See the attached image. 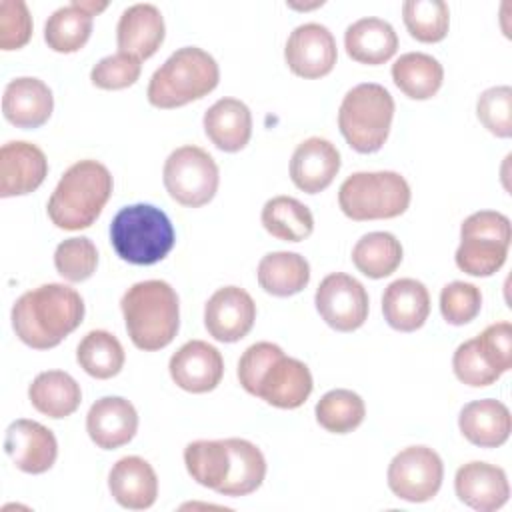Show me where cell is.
Masks as SVG:
<instances>
[{
	"label": "cell",
	"mask_w": 512,
	"mask_h": 512,
	"mask_svg": "<svg viewBox=\"0 0 512 512\" xmlns=\"http://www.w3.org/2000/svg\"><path fill=\"white\" fill-rule=\"evenodd\" d=\"M84 318L82 296L64 284H42L12 306V328L30 348L48 350L74 332Z\"/></svg>",
	"instance_id": "cell-1"
},
{
	"label": "cell",
	"mask_w": 512,
	"mask_h": 512,
	"mask_svg": "<svg viewBox=\"0 0 512 512\" xmlns=\"http://www.w3.org/2000/svg\"><path fill=\"white\" fill-rule=\"evenodd\" d=\"M238 380L248 394L284 410L302 406L312 392L308 366L286 356L272 342H256L244 350L238 362Z\"/></svg>",
	"instance_id": "cell-2"
},
{
	"label": "cell",
	"mask_w": 512,
	"mask_h": 512,
	"mask_svg": "<svg viewBox=\"0 0 512 512\" xmlns=\"http://www.w3.org/2000/svg\"><path fill=\"white\" fill-rule=\"evenodd\" d=\"M120 308L128 336L140 350L166 348L180 328L178 294L164 280L136 282L124 292Z\"/></svg>",
	"instance_id": "cell-3"
},
{
	"label": "cell",
	"mask_w": 512,
	"mask_h": 512,
	"mask_svg": "<svg viewBox=\"0 0 512 512\" xmlns=\"http://www.w3.org/2000/svg\"><path fill=\"white\" fill-rule=\"evenodd\" d=\"M112 194V174L96 160L72 164L48 200V216L62 230H82L96 222Z\"/></svg>",
	"instance_id": "cell-4"
},
{
	"label": "cell",
	"mask_w": 512,
	"mask_h": 512,
	"mask_svg": "<svg viewBox=\"0 0 512 512\" xmlns=\"http://www.w3.org/2000/svg\"><path fill=\"white\" fill-rule=\"evenodd\" d=\"M218 80L216 60L198 46H184L152 74L146 96L156 108H178L210 94Z\"/></svg>",
	"instance_id": "cell-5"
},
{
	"label": "cell",
	"mask_w": 512,
	"mask_h": 512,
	"mask_svg": "<svg viewBox=\"0 0 512 512\" xmlns=\"http://www.w3.org/2000/svg\"><path fill=\"white\" fill-rule=\"evenodd\" d=\"M174 240L170 218L152 204L124 206L110 224V242L116 254L130 264L150 266L164 260Z\"/></svg>",
	"instance_id": "cell-6"
},
{
	"label": "cell",
	"mask_w": 512,
	"mask_h": 512,
	"mask_svg": "<svg viewBox=\"0 0 512 512\" xmlns=\"http://www.w3.org/2000/svg\"><path fill=\"white\" fill-rule=\"evenodd\" d=\"M392 118V94L376 82H364L348 90L342 98L338 110V128L352 150L372 154L378 152L388 140Z\"/></svg>",
	"instance_id": "cell-7"
},
{
	"label": "cell",
	"mask_w": 512,
	"mask_h": 512,
	"mask_svg": "<svg viewBox=\"0 0 512 512\" xmlns=\"http://www.w3.org/2000/svg\"><path fill=\"white\" fill-rule=\"evenodd\" d=\"M340 210L352 220L396 218L410 206L406 178L392 170L354 172L338 190Z\"/></svg>",
	"instance_id": "cell-8"
},
{
	"label": "cell",
	"mask_w": 512,
	"mask_h": 512,
	"mask_svg": "<svg viewBox=\"0 0 512 512\" xmlns=\"http://www.w3.org/2000/svg\"><path fill=\"white\" fill-rule=\"evenodd\" d=\"M510 240L512 226L508 216L496 210L474 212L460 226L456 266L470 276H492L504 266Z\"/></svg>",
	"instance_id": "cell-9"
},
{
	"label": "cell",
	"mask_w": 512,
	"mask_h": 512,
	"mask_svg": "<svg viewBox=\"0 0 512 512\" xmlns=\"http://www.w3.org/2000/svg\"><path fill=\"white\" fill-rule=\"evenodd\" d=\"M164 188L182 206L198 208L208 204L218 190V164L200 146H180L164 162Z\"/></svg>",
	"instance_id": "cell-10"
},
{
	"label": "cell",
	"mask_w": 512,
	"mask_h": 512,
	"mask_svg": "<svg viewBox=\"0 0 512 512\" xmlns=\"http://www.w3.org/2000/svg\"><path fill=\"white\" fill-rule=\"evenodd\" d=\"M442 478V458L428 446H408L388 466V486L394 496L406 502L432 500L442 486Z\"/></svg>",
	"instance_id": "cell-11"
},
{
	"label": "cell",
	"mask_w": 512,
	"mask_h": 512,
	"mask_svg": "<svg viewBox=\"0 0 512 512\" xmlns=\"http://www.w3.org/2000/svg\"><path fill=\"white\" fill-rule=\"evenodd\" d=\"M314 302L322 320L338 332H352L368 318L366 288L344 272L328 274L318 284Z\"/></svg>",
	"instance_id": "cell-12"
},
{
	"label": "cell",
	"mask_w": 512,
	"mask_h": 512,
	"mask_svg": "<svg viewBox=\"0 0 512 512\" xmlns=\"http://www.w3.org/2000/svg\"><path fill=\"white\" fill-rule=\"evenodd\" d=\"M284 58L288 68L300 78H322L332 72L338 50L332 32L316 22L300 24L288 36Z\"/></svg>",
	"instance_id": "cell-13"
},
{
	"label": "cell",
	"mask_w": 512,
	"mask_h": 512,
	"mask_svg": "<svg viewBox=\"0 0 512 512\" xmlns=\"http://www.w3.org/2000/svg\"><path fill=\"white\" fill-rule=\"evenodd\" d=\"M256 320V304L252 296L238 286L216 290L204 308V326L218 342H238Z\"/></svg>",
	"instance_id": "cell-14"
},
{
	"label": "cell",
	"mask_w": 512,
	"mask_h": 512,
	"mask_svg": "<svg viewBox=\"0 0 512 512\" xmlns=\"http://www.w3.org/2000/svg\"><path fill=\"white\" fill-rule=\"evenodd\" d=\"M4 450L12 464L26 474H42L58 456V442L50 428L36 420H14L6 428Z\"/></svg>",
	"instance_id": "cell-15"
},
{
	"label": "cell",
	"mask_w": 512,
	"mask_h": 512,
	"mask_svg": "<svg viewBox=\"0 0 512 512\" xmlns=\"http://www.w3.org/2000/svg\"><path fill=\"white\" fill-rule=\"evenodd\" d=\"M168 370L176 386L192 394H204L220 384L224 376V360L212 344L190 340L172 354Z\"/></svg>",
	"instance_id": "cell-16"
},
{
	"label": "cell",
	"mask_w": 512,
	"mask_h": 512,
	"mask_svg": "<svg viewBox=\"0 0 512 512\" xmlns=\"http://www.w3.org/2000/svg\"><path fill=\"white\" fill-rule=\"evenodd\" d=\"M454 490L460 502L478 510L494 512L510 498V484L500 466L488 462H468L456 470Z\"/></svg>",
	"instance_id": "cell-17"
},
{
	"label": "cell",
	"mask_w": 512,
	"mask_h": 512,
	"mask_svg": "<svg viewBox=\"0 0 512 512\" xmlns=\"http://www.w3.org/2000/svg\"><path fill=\"white\" fill-rule=\"evenodd\" d=\"M48 174L44 152L24 140L6 142L0 150V196H24L34 192Z\"/></svg>",
	"instance_id": "cell-18"
},
{
	"label": "cell",
	"mask_w": 512,
	"mask_h": 512,
	"mask_svg": "<svg viewBox=\"0 0 512 512\" xmlns=\"http://www.w3.org/2000/svg\"><path fill=\"white\" fill-rule=\"evenodd\" d=\"M136 430V408L122 396H104L96 400L86 414V432L102 450H114L128 444Z\"/></svg>",
	"instance_id": "cell-19"
},
{
	"label": "cell",
	"mask_w": 512,
	"mask_h": 512,
	"mask_svg": "<svg viewBox=\"0 0 512 512\" xmlns=\"http://www.w3.org/2000/svg\"><path fill=\"white\" fill-rule=\"evenodd\" d=\"M340 170L338 148L320 136L300 142L290 160V178L306 194H318L328 188Z\"/></svg>",
	"instance_id": "cell-20"
},
{
	"label": "cell",
	"mask_w": 512,
	"mask_h": 512,
	"mask_svg": "<svg viewBox=\"0 0 512 512\" xmlns=\"http://www.w3.org/2000/svg\"><path fill=\"white\" fill-rule=\"evenodd\" d=\"M54 108L52 90L38 78L20 76L6 84L2 96L4 118L18 128H38Z\"/></svg>",
	"instance_id": "cell-21"
},
{
	"label": "cell",
	"mask_w": 512,
	"mask_h": 512,
	"mask_svg": "<svg viewBox=\"0 0 512 512\" xmlns=\"http://www.w3.org/2000/svg\"><path fill=\"white\" fill-rule=\"evenodd\" d=\"M108 488L112 498L128 510H146L156 502L158 478L150 462L140 456L120 458L110 474Z\"/></svg>",
	"instance_id": "cell-22"
},
{
	"label": "cell",
	"mask_w": 512,
	"mask_h": 512,
	"mask_svg": "<svg viewBox=\"0 0 512 512\" xmlns=\"http://www.w3.org/2000/svg\"><path fill=\"white\" fill-rule=\"evenodd\" d=\"M164 32V18L154 4H134L118 20L116 44L120 52L146 60L164 42Z\"/></svg>",
	"instance_id": "cell-23"
},
{
	"label": "cell",
	"mask_w": 512,
	"mask_h": 512,
	"mask_svg": "<svg viewBox=\"0 0 512 512\" xmlns=\"http://www.w3.org/2000/svg\"><path fill=\"white\" fill-rule=\"evenodd\" d=\"M382 314L388 326L398 332L418 330L430 314V294L426 286L414 278L390 282L382 296Z\"/></svg>",
	"instance_id": "cell-24"
},
{
	"label": "cell",
	"mask_w": 512,
	"mask_h": 512,
	"mask_svg": "<svg viewBox=\"0 0 512 512\" xmlns=\"http://www.w3.org/2000/svg\"><path fill=\"white\" fill-rule=\"evenodd\" d=\"M462 436L480 448L502 446L512 430V418L506 404L494 398L468 402L458 416Z\"/></svg>",
	"instance_id": "cell-25"
},
{
	"label": "cell",
	"mask_w": 512,
	"mask_h": 512,
	"mask_svg": "<svg viewBox=\"0 0 512 512\" xmlns=\"http://www.w3.org/2000/svg\"><path fill=\"white\" fill-rule=\"evenodd\" d=\"M204 132L224 152L242 150L252 136V114L236 98H220L204 114Z\"/></svg>",
	"instance_id": "cell-26"
},
{
	"label": "cell",
	"mask_w": 512,
	"mask_h": 512,
	"mask_svg": "<svg viewBox=\"0 0 512 512\" xmlns=\"http://www.w3.org/2000/svg\"><path fill=\"white\" fill-rule=\"evenodd\" d=\"M344 48L352 60L378 66L396 54L398 36L392 24L382 18H360L346 28Z\"/></svg>",
	"instance_id": "cell-27"
},
{
	"label": "cell",
	"mask_w": 512,
	"mask_h": 512,
	"mask_svg": "<svg viewBox=\"0 0 512 512\" xmlns=\"http://www.w3.org/2000/svg\"><path fill=\"white\" fill-rule=\"evenodd\" d=\"M28 398L40 414L48 418H66L80 406L82 390L68 372L46 370L32 380Z\"/></svg>",
	"instance_id": "cell-28"
},
{
	"label": "cell",
	"mask_w": 512,
	"mask_h": 512,
	"mask_svg": "<svg viewBox=\"0 0 512 512\" xmlns=\"http://www.w3.org/2000/svg\"><path fill=\"white\" fill-rule=\"evenodd\" d=\"M258 284L272 296H292L310 282V264L296 252H270L258 262Z\"/></svg>",
	"instance_id": "cell-29"
},
{
	"label": "cell",
	"mask_w": 512,
	"mask_h": 512,
	"mask_svg": "<svg viewBox=\"0 0 512 512\" xmlns=\"http://www.w3.org/2000/svg\"><path fill=\"white\" fill-rule=\"evenodd\" d=\"M392 80L412 100L432 98L444 80L442 64L424 52H406L392 64Z\"/></svg>",
	"instance_id": "cell-30"
},
{
	"label": "cell",
	"mask_w": 512,
	"mask_h": 512,
	"mask_svg": "<svg viewBox=\"0 0 512 512\" xmlns=\"http://www.w3.org/2000/svg\"><path fill=\"white\" fill-rule=\"evenodd\" d=\"M184 464L192 480L220 492L230 476L232 454L228 440H196L184 448Z\"/></svg>",
	"instance_id": "cell-31"
},
{
	"label": "cell",
	"mask_w": 512,
	"mask_h": 512,
	"mask_svg": "<svg viewBox=\"0 0 512 512\" xmlns=\"http://www.w3.org/2000/svg\"><path fill=\"white\" fill-rule=\"evenodd\" d=\"M94 16L82 8L80 0L54 10L44 24V40L54 52L70 54L80 50L92 32Z\"/></svg>",
	"instance_id": "cell-32"
},
{
	"label": "cell",
	"mask_w": 512,
	"mask_h": 512,
	"mask_svg": "<svg viewBox=\"0 0 512 512\" xmlns=\"http://www.w3.org/2000/svg\"><path fill=\"white\" fill-rule=\"evenodd\" d=\"M262 226L284 242L306 240L314 230V216L306 204L292 196H274L262 208Z\"/></svg>",
	"instance_id": "cell-33"
},
{
	"label": "cell",
	"mask_w": 512,
	"mask_h": 512,
	"mask_svg": "<svg viewBox=\"0 0 512 512\" xmlns=\"http://www.w3.org/2000/svg\"><path fill=\"white\" fill-rule=\"evenodd\" d=\"M232 454L230 476L218 494L222 496H246L260 488L266 476V460L260 448L242 438H226Z\"/></svg>",
	"instance_id": "cell-34"
},
{
	"label": "cell",
	"mask_w": 512,
	"mask_h": 512,
	"mask_svg": "<svg viewBox=\"0 0 512 512\" xmlns=\"http://www.w3.org/2000/svg\"><path fill=\"white\" fill-rule=\"evenodd\" d=\"M352 262L368 278H386L402 262V244L390 232L364 234L352 248Z\"/></svg>",
	"instance_id": "cell-35"
},
{
	"label": "cell",
	"mask_w": 512,
	"mask_h": 512,
	"mask_svg": "<svg viewBox=\"0 0 512 512\" xmlns=\"http://www.w3.org/2000/svg\"><path fill=\"white\" fill-rule=\"evenodd\" d=\"M76 360L80 368L92 378L108 380L122 370L126 354L114 334L106 330H92L80 340L76 348Z\"/></svg>",
	"instance_id": "cell-36"
},
{
	"label": "cell",
	"mask_w": 512,
	"mask_h": 512,
	"mask_svg": "<svg viewBox=\"0 0 512 512\" xmlns=\"http://www.w3.org/2000/svg\"><path fill=\"white\" fill-rule=\"evenodd\" d=\"M316 422L332 432V434H348L352 430H356L364 416H366V406L364 400L346 388H336L326 392L316 408Z\"/></svg>",
	"instance_id": "cell-37"
},
{
	"label": "cell",
	"mask_w": 512,
	"mask_h": 512,
	"mask_svg": "<svg viewBox=\"0 0 512 512\" xmlns=\"http://www.w3.org/2000/svg\"><path fill=\"white\" fill-rule=\"evenodd\" d=\"M402 18L412 38L434 44L446 38L450 10L442 0H408L402 4Z\"/></svg>",
	"instance_id": "cell-38"
},
{
	"label": "cell",
	"mask_w": 512,
	"mask_h": 512,
	"mask_svg": "<svg viewBox=\"0 0 512 512\" xmlns=\"http://www.w3.org/2000/svg\"><path fill=\"white\" fill-rule=\"evenodd\" d=\"M54 266L68 282H82L90 278L98 266V250L86 236L68 238L56 246Z\"/></svg>",
	"instance_id": "cell-39"
},
{
	"label": "cell",
	"mask_w": 512,
	"mask_h": 512,
	"mask_svg": "<svg viewBox=\"0 0 512 512\" xmlns=\"http://www.w3.org/2000/svg\"><path fill=\"white\" fill-rule=\"evenodd\" d=\"M476 116L482 126L498 136H512V88L510 86H492L478 96Z\"/></svg>",
	"instance_id": "cell-40"
},
{
	"label": "cell",
	"mask_w": 512,
	"mask_h": 512,
	"mask_svg": "<svg viewBox=\"0 0 512 512\" xmlns=\"http://www.w3.org/2000/svg\"><path fill=\"white\" fill-rule=\"evenodd\" d=\"M482 308L480 288L470 282L454 280L440 292V312L452 326H464L472 322Z\"/></svg>",
	"instance_id": "cell-41"
},
{
	"label": "cell",
	"mask_w": 512,
	"mask_h": 512,
	"mask_svg": "<svg viewBox=\"0 0 512 512\" xmlns=\"http://www.w3.org/2000/svg\"><path fill=\"white\" fill-rule=\"evenodd\" d=\"M452 368L456 378L462 384H468L472 388H484L494 384L502 374L496 372L490 362L486 360V356L482 354V350L478 348L476 338L462 342L454 356H452Z\"/></svg>",
	"instance_id": "cell-42"
},
{
	"label": "cell",
	"mask_w": 512,
	"mask_h": 512,
	"mask_svg": "<svg viewBox=\"0 0 512 512\" xmlns=\"http://www.w3.org/2000/svg\"><path fill=\"white\" fill-rule=\"evenodd\" d=\"M142 72L140 58L126 54V52H116L106 58H102L90 72V80L94 86L102 90H122L132 86Z\"/></svg>",
	"instance_id": "cell-43"
},
{
	"label": "cell",
	"mask_w": 512,
	"mask_h": 512,
	"mask_svg": "<svg viewBox=\"0 0 512 512\" xmlns=\"http://www.w3.org/2000/svg\"><path fill=\"white\" fill-rule=\"evenodd\" d=\"M32 36V16L22 0H0V48L18 50Z\"/></svg>",
	"instance_id": "cell-44"
},
{
	"label": "cell",
	"mask_w": 512,
	"mask_h": 512,
	"mask_svg": "<svg viewBox=\"0 0 512 512\" xmlns=\"http://www.w3.org/2000/svg\"><path fill=\"white\" fill-rule=\"evenodd\" d=\"M478 348L490 362V366L504 374L512 368V326L510 322H496L484 328L482 334L476 336Z\"/></svg>",
	"instance_id": "cell-45"
}]
</instances>
